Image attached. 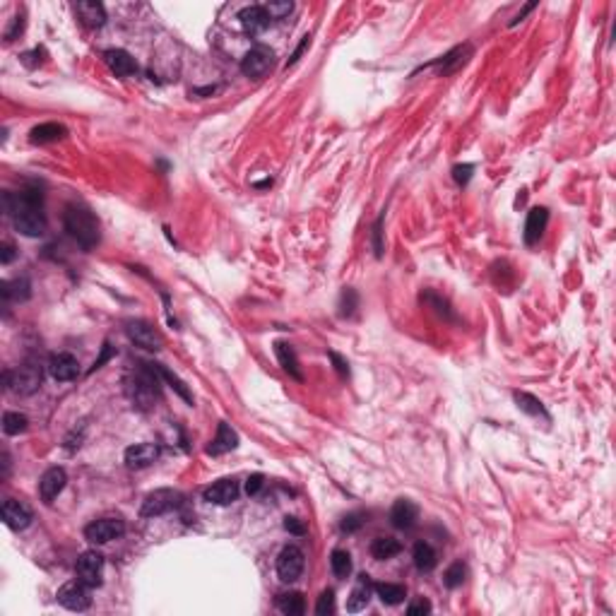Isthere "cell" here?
Masks as SVG:
<instances>
[{
  "label": "cell",
  "instance_id": "1",
  "mask_svg": "<svg viewBox=\"0 0 616 616\" xmlns=\"http://www.w3.org/2000/svg\"><path fill=\"white\" fill-rule=\"evenodd\" d=\"M5 212L13 217L15 229L22 236L36 238L46 231V214H43V193L39 188H25L18 196L5 193Z\"/></svg>",
  "mask_w": 616,
  "mask_h": 616
},
{
  "label": "cell",
  "instance_id": "2",
  "mask_svg": "<svg viewBox=\"0 0 616 616\" xmlns=\"http://www.w3.org/2000/svg\"><path fill=\"white\" fill-rule=\"evenodd\" d=\"M63 226L85 251L97 248L99 241H102V229H99L97 217H94L87 207H82V205H68V207H65Z\"/></svg>",
  "mask_w": 616,
  "mask_h": 616
},
{
  "label": "cell",
  "instance_id": "3",
  "mask_svg": "<svg viewBox=\"0 0 616 616\" xmlns=\"http://www.w3.org/2000/svg\"><path fill=\"white\" fill-rule=\"evenodd\" d=\"M159 371H157V364H140L137 366V371L132 374V378H128L125 383V390L128 395H130L132 404L140 409H149L154 402V397H157V385H159Z\"/></svg>",
  "mask_w": 616,
  "mask_h": 616
},
{
  "label": "cell",
  "instance_id": "4",
  "mask_svg": "<svg viewBox=\"0 0 616 616\" xmlns=\"http://www.w3.org/2000/svg\"><path fill=\"white\" fill-rule=\"evenodd\" d=\"M41 378H43L41 364L34 362V359L20 364L15 371H5V385L18 392V395H34L39 388H41Z\"/></svg>",
  "mask_w": 616,
  "mask_h": 616
},
{
  "label": "cell",
  "instance_id": "5",
  "mask_svg": "<svg viewBox=\"0 0 616 616\" xmlns=\"http://www.w3.org/2000/svg\"><path fill=\"white\" fill-rule=\"evenodd\" d=\"M183 503V496L176 489H157L152 493H147L145 501H142V518H157V515L171 513Z\"/></svg>",
  "mask_w": 616,
  "mask_h": 616
},
{
  "label": "cell",
  "instance_id": "6",
  "mask_svg": "<svg viewBox=\"0 0 616 616\" xmlns=\"http://www.w3.org/2000/svg\"><path fill=\"white\" fill-rule=\"evenodd\" d=\"M303 566H306V556L296 544H287L277 556V575L282 582H294L301 578Z\"/></svg>",
  "mask_w": 616,
  "mask_h": 616
},
{
  "label": "cell",
  "instance_id": "7",
  "mask_svg": "<svg viewBox=\"0 0 616 616\" xmlns=\"http://www.w3.org/2000/svg\"><path fill=\"white\" fill-rule=\"evenodd\" d=\"M128 337L135 347L147 349V352H159L164 347V337L159 335V330H154L152 325L145 320H130L125 327Z\"/></svg>",
  "mask_w": 616,
  "mask_h": 616
},
{
  "label": "cell",
  "instance_id": "8",
  "mask_svg": "<svg viewBox=\"0 0 616 616\" xmlns=\"http://www.w3.org/2000/svg\"><path fill=\"white\" fill-rule=\"evenodd\" d=\"M75 570H77V580H82L87 587H99L102 585V573H104V556L99 552H94V549H90V552L80 554Z\"/></svg>",
  "mask_w": 616,
  "mask_h": 616
},
{
  "label": "cell",
  "instance_id": "9",
  "mask_svg": "<svg viewBox=\"0 0 616 616\" xmlns=\"http://www.w3.org/2000/svg\"><path fill=\"white\" fill-rule=\"evenodd\" d=\"M123 532H125V523L118 518H102L85 527V537L92 544H109L118 540V537H123Z\"/></svg>",
  "mask_w": 616,
  "mask_h": 616
},
{
  "label": "cell",
  "instance_id": "10",
  "mask_svg": "<svg viewBox=\"0 0 616 616\" xmlns=\"http://www.w3.org/2000/svg\"><path fill=\"white\" fill-rule=\"evenodd\" d=\"M90 590L92 587H87L82 580L65 582V585L58 590V602L63 604L65 609H70V612H85V609H90V604H92Z\"/></svg>",
  "mask_w": 616,
  "mask_h": 616
},
{
  "label": "cell",
  "instance_id": "11",
  "mask_svg": "<svg viewBox=\"0 0 616 616\" xmlns=\"http://www.w3.org/2000/svg\"><path fill=\"white\" fill-rule=\"evenodd\" d=\"M272 60H275V53L268 46H253L251 51L243 55L241 73L251 77V80H258V77H263L272 68Z\"/></svg>",
  "mask_w": 616,
  "mask_h": 616
},
{
  "label": "cell",
  "instance_id": "12",
  "mask_svg": "<svg viewBox=\"0 0 616 616\" xmlns=\"http://www.w3.org/2000/svg\"><path fill=\"white\" fill-rule=\"evenodd\" d=\"M65 481H68V474H65L63 467H51L41 474L39 479V493H41L43 503H53V498H58V493L65 489Z\"/></svg>",
  "mask_w": 616,
  "mask_h": 616
},
{
  "label": "cell",
  "instance_id": "13",
  "mask_svg": "<svg viewBox=\"0 0 616 616\" xmlns=\"http://www.w3.org/2000/svg\"><path fill=\"white\" fill-rule=\"evenodd\" d=\"M3 523L10 527V530L20 532L27 530L32 523V510L25 503L15 501V498H5L3 501Z\"/></svg>",
  "mask_w": 616,
  "mask_h": 616
},
{
  "label": "cell",
  "instance_id": "14",
  "mask_svg": "<svg viewBox=\"0 0 616 616\" xmlns=\"http://www.w3.org/2000/svg\"><path fill=\"white\" fill-rule=\"evenodd\" d=\"M419 520V508L414 501L409 498H399L395 501V506L390 508V525L397 527V530H412Z\"/></svg>",
  "mask_w": 616,
  "mask_h": 616
},
{
  "label": "cell",
  "instance_id": "15",
  "mask_svg": "<svg viewBox=\"0 0 616 616\" xmlns=\"http://www.w3.org/2000/svg\"><path fill=\"white\" fill-rule=\"evenodd\" d=\"M48 371H51V376L58 383H68V381L77 378V374H80V364H77V359L73 357V354L60 352V354H53L51 357Z\"/></svg>",
  "mask_w": 616,
  "mask_h": 616
},
{
  "label": "cell",
  "instance_id": "16",
  "mask_svg": "<svg viewBox=\"0 0 616 616\" xmlns=\"http://www.w3.org/2000/svg\"><path fill=\"white\" fill-rule=\"evenodd\" d=\"M238 496V481L236 479H219L212 486L205 489V501L214 506H229Z\"/></svg>",
  "mask_w": 616,
  "mask_h": 616
},
{
  "label": "cell",
  "instance_id": "17",
  "mask_svg": "<svg viewBox=\"0 0 616 616\" xmlns=\"http://www.w3.org/2000/svg\"><path fill=\"white\" fill-rule=\"evenodd\" d=\"M157 458H159V446H154V443H135V446H130L125 451V465L130 470L149 467Z\"/></svg>",
  "mask_w": 616,
  "mask_h": 616
},
{
  "label": "cell",
  "instance_id": "18",
  "mask_svg": "<svg viewBox=\"0 0 616 616\" xmlns=\"http://www.w3.org/2000/svg\"><path fill=\"white\" fill-rule=\"evenodd\" d=\"M104 60H107L111 73L118 75V77H130L137 73L135 58H132L128 51H123V48H109V51L104 53Z\"/></svg>",
  "mask_w": 616,
  "mask_h": 616
},
{
  "label": "cell",
  "instance_id": "19",
  "mask_svg": "<svg viewBox=\"0 0 616 616\" xmlns=\"http://www.w3.org/2000/svg\"><path fill=\"white\" fill-rule=\"evenodd\" d=\"M547 221H549V212L544 207L530 210L527 221H525V243L527 246H535V243L540 241L544 229H547Z\"/></svg>",
  "mask_w": 616,
  "mask_h": 616
},
{
  "label": "cell",
  "instance_id": "20",
  "mask_svg": "<svg viewBox=\"0 0 616 616\" xmlns=\"http://www.w3.org/2000/svg\"><path fill=\"white\" fill-rule=\"evenodd\" d=\"M236 446H238V436H236V431L231 429L229 424H224V421H221L219 429H217V436H214V438H212V443H210V446H207V455H224V453H231V451H236Z\"/></svg>",
  "mask_w": 616,
  "mask_h": 616
},
{
  "label": "cell",
  "instance_id": "21",
  "mask_svg": "<svg viewBox=\"0 0 616 616\" xmlns=\"http://www.w3.org/2000/svg\"><path fill=\"white\" fill-rule=\"evenodd\" d=\"M238 20H241L243 29H246L248 34H258V32H263L265 27L270 25V18H268V13L263 10V5H251V8H243L241 13H238Z\"/></svg>",
  "mask_w": 616,
  "mask_h": 616
},
{
  "label": "cell",
  "instance_id": "22",
  "mask_svg": "<svg viewBox=\"0 0 616 616\" xmlns=\"http://www.w3.org/2000/svg\"><path fill=\"white\" fill-rule=\"evenodd\" d=\"M371 592H374V585H371L369 575H359V582L354 585L352 595L347 597V612L357 614L366 609V604L371 602Z\"/></svg>",
  "mask_w": 616,
  "mask_h": 616
},
{
  "label": "cell",
  "instance_id": "23",
  "mask_svg": "<svg viewBox=\"0 0 616 616\" xmlns=\"http://www.w3.org/2000/svg\"><path fill=\"white\" fill-rule=\"evenodd\" d=\"M470 53H472V46H470V43H465V46H455L453 51H448L446 55H441V58L436 60V63H438V75H451V73H455V70H458L460 65H465V60H467Z\"/></svg>",
  "mask_w": 616,
  "mask_h": 616
},
{
  "label": "cell",
  "instance_id": "24",
  "mask_svg": "<svg viewBox=\"0 0 616 616\" xmlns=\"http://www.w3.org/2000/svg\"><path fill=\"white\" fill-rule=\"evenodd\" d=\"M77 15H80V20L85 22L87 27H102L104 22H107V10H104V5L97 3V0H82V3H77Z\"/></svg>",
  "mask_w": 616,
  "mask_h": 616
},
{
  "label": "cell",
  "instance_id": "25",
  "mask_svg": "<svg viewBox=\"0 0 616 616\" xmlns=\"http://www.w3.org/2000/svg\"><path fill=\"white\" fill-rule=\"evenodd\" d=\"M275 354H277V359H280V366L292 376V378L303 381V374H301V366H299L296 352H294V349L287 345V342H277V345H275Z\"/></svg>",
  "mask_w": 616,
  "mask_h": 616
},
{
  "label": "cell",
  "instance_id": "26",
  "mask_svg": "<svg viewBox=\"0 0 616 616\" xmlns=\"http://www.w3.org/2000/svg\"><path fill=\"white\" fill-rule=\"evenodd\" d=\"M65 125L60 123H41L36 128H32L29 132V140L32 142H39V145H46V142H55L60 140V137H65Z\"/></svg>",
  "mask_w": 616,
  "mask_h": 616
},
{
  "label": "cell",
  "instance_id": "27",
  "mask_svg": "<svg viewBox=\"0 0 616 616\" xmlns=\"http://www.w3.org/2000/svg\"><path fill=\"white\" fill-rule=\"evenodd\" d=\"M414 566L421 570V573H429V570L436 568L438 563V556H436V549L431 547L429 542H417V547H414Z\"/></svg>",
  "mask_w": 616,
  "mask_h": 616
},
{
  "label": "cell",
  "instance_id": "28",
  "mask_svg": "<svg viewBox=\"0 0 616 616\" xmlns=\"http://www.w3.org/2000/svg\"><path fill=\"white\" fill-rule=\"evenodd\" d=\"M277 607L287 616H301L306 612V599H303L301 592H285V595L277 597Z\"/></svg>",
  "mask_w": 616,
  "mask_h": 616
},
{
  "label": "cell",
  "instance_id": "29",
  "mask_svg": "<svg viewBox=\"0 0 616 616\" xmlns=\"http://www.w3.org/2000/svg\"><path fill=\"white\" fill-rule=\"evenodd\" d=\"M32 296V285L27 277H20V280L5 282L3 285V299L5 301H27Z\"/></svg>",
  "mask_w": 616,
  "mask_h": 616
},
{
  "label": "cell",
  "instance_id": "30",
  "mask_svg": "<svg viewBox=\"0 0 616 616\" xmlns=\"http://www.w3.org/2000/svg\"><path fill=\"white\" fill-rule=\"evenodd\" d=\"M374 590L381 597V602L390 604V607L404 602V597H407V590L402 585H395V582H378V585H374Z\"/></svg>",
  "mask_w": 616,
  "mask_h": 616
},
{
  "label": "cell",
  "instance_id": "31",
  "mask_svg": "<svg viewBox=\"0 0 616 616\" xmlns=\"http://www.w3.org/2000/svg\"><path fill=\"white\" fill-rule=\"evenodd\" d=\"M399 552H402V544H399L397 540H392V537H378V540L371 544V554H374V559H378V561L392 559Z\"/></svg>",
  "mask_w": 616,
  "mask_h": 616
},
{
  "label": "cell",
  "instance_id": "32",
  "mask_svg": "<svg viewBox=\"0 0 616 616\" xmlns=\"http://www.w3.org/2000/svg\"><path fill=\"white\" fill-rule=\"evenodd\" d=\"M513 397H515V404H518V407L523 409L525 414H530V417L549 419V414H547V409H544V404L535 395H530V392H515Z\"/></svg>",
  "mask_w": 616,
  "mask_h": 616
},
{
  "label": "cell",
  "instance_id": "33",
  "mask_svg": "<svg viewBox=\"0 0 616 616\" xmlns=\"http://www.w3.org/2000/svg\"><path fill=\"white\" fill-rule=\"evenodd\" d=\"M157 371H159V376H162V378H164V381H166V383H169V385H171V390H176V395L186 399L188 404H193V395H191V390H188V385H186V383H183V381L179 378V376L174 374V371H169V369H166V366H162V364H157Z\"/></svg>",
  "mask_w": 616,
  "mask_h": 616
},
{
  "label": "cell",
  "instance_id": "34",
  "mask_svg": "<svg viewBox=\"0 0 616 616\" xmlns=\"http://www.w3.org/2000/svg\"><path fill=\"white\" fill-rule=\"evenodd\" d=\"M330 568L337 578H349V573H352V556L347 552H342V549H335L330 554Z\"/></svg>",
  "mask_w": 616,
  "mask_h": 616
},
{
  "label": "cell",
  "instance_id": "35",
  "mask_svg": "<svg viewBox=\"0 0 616 616\" xmlns=\"http://www.w3.org/2000/svg\"><path fill=\"white\" fill-rule=\"evenodd\" d=\"M29 426V419L20 412H5L3 414V431L8 436H20L22 431H27Z\"/></svg>",
  "mask_w": 616,
  "mask_h": 616
},
{
  "label": "cell",
  "instance_id": "36",
  "mask_svg": "<svg viewBox=\"0 0 616 616\" xmlns=\"http://www.w3.org/2000/svg\"><path fill=\"white\" fill-rule=\"evenodd\" d=\"M465 575H467V568H465V563L463 561H455L453 566H448L446 575H443V582H446V587L455 590V587H460L465 582Z\"/></svg>",
  "mask_w": 616,
  "mask_h": 616
},
{
  "label": "cell",
  "instance_id": "37",
  "mask_svg": "<svg viewBox=\"0 0 616 616\" xmlns=\"http://www.w3.org/2000/svg\"><path fill=\"white\" fill-rule=\"evenodd\" d=\"M263 10L268 13L270 20H285L287 15H289L292 10H294V5L289 3V0H282V3H268V5H263Z\"/></svg>",
  "mask_w": 616,
  "mask_h": 616
},
{
  "label": "cell",
  "instance_id": "38",
  "mask_svg": "<svg viewBox=\"0 0 616 616\" xmlns=\"http://www.w3.org/2000/svg\"><path fill=\"white\" fill-rule=\"evenodd\" d=\"M335 612V592L332 590H325L323 595L318 597V604H315V614L320 616H327Z\"/></svg>",
  "mask_w": 616,
  "mask_h": 616
},
{
  "label": "cell",
  "instance_id": "39",
  "mask_svg": "<svg viewBox=\"0 0 616 616\" xmlns=\"http://www.w3.org/2000/svg\"><path fill=\"white\" fill-rule=\"evenodd\" d=\"M429 612H431V602H429V599H424V597H417L407 607V614L409 616H424V614H429Z\"/></svg>",
  "mask_w": 616,
  "mask_h": 616
},
{
  "label": "cell",
  "instance_id": "40",
  "mask_svg": "<svg viewBox=\"0 0 616 616\" xmlns=\"http://www.w3.org/2000/svg\"><path fill=\"white\" fill-rule=\"evenodd\" d=\"M362 525H364V513H349L347 518L342 520V532H357Z\"/></svg>",
  "mask_w": 616,
  "mask_h": 616
},
{
  "label": "cell",
  "instance_id": "41",
  "mask_svg": "<svg viewBox=\"0 0 616 616\" xmlns=\"http://www.w3.org/2000/svg\"><path fill=\"white\" fill-rule=\"evenodd\" d=\"M263 484H265L263 474H251L246 481V493L248 496H255V493H260V489H263Z\"/></svg>",
  "mask_w": 616,
  "mask_h": 616
},
{
  "label": "cell",
  "instance_id": "42",
  "mask_svg": "<svg viewBox=\"0 0 616 616\" xmlns=\"http://www.w3.org/2000/svg\"><path fill=\"white\" fill-rule=\"evenodd\" d=\"M472 171H474V166H472V164H463V166H455L453 176H455V181H458V183H467L470 176H472Z\"/></svg>",
  "mask_w": 616,
  "mask_h": 616
},
{
  "label": "cell",
  "instance_id": "43",
  "mask_svg": "<svg viewBox=\"0 0 616 616\" xmlns=\"http://www.w3.org/2000/svg\"><path fill=\"white\" fill-rule=\"evenodd\" d=\"M381 226H383V217L376 221V226H374V251H376V255H383V241H381V236H383V231H381Z\"/></svg>",
  "mask_w": 616,
  "mask_h": 616
},
{
  "label": "cell",
  "instance_id": "44",
  "mask_svg": "<svg viewBox=\"0 0 616 616\" xmlns=\"http://www.w3.org/2000/svg\"><path fill=\"white\" fill-rule=\"evenodd\" d=\"M22 29H25V18H22V15H18V18H15V22H13V27H10V29L5 32V39H8V41H13V39L18 36V32L22 34Z\"/></svg>",
  "mask_w": 616,
  "mask_h": 616
},
{
  "label": "cell",
  "instance_id": "45",
  "mask_svg": "<svg viewBox=\"0 0 616 616\" xmlns=\"http://www.w3.org/2000/svg\"><path fill=\"white\" fill-rule=\"evenodd\" d=\"M285 527L292 532V535H303V532H306V525H303L299 518H287L285 520Z\"/></svg>",
  "mask_w": 616,
  "mask_h": 616
},
{
  "label": "cell",
  "instance_id": "46",
  "mask_svg": "<svg viewBox=\"0 0 616 616\" xmlns=\"http://www.w3.org/2000/svg\"><path fill=\"white\" fill-rule=\"evenodd\" d=\"M13 258H15V246L13 243H3V246H0V263L10 265L13 263Z\"/></svg>",
  "mask_w": 616,
  "mask_h": 616
},
{
  "label": "cell",
  "instance_id": "47",
  "mask_svg": "<svg viewBox=\"0 0 616 616\" xmlns=\"http://www.w3.org/2000/svg\"><path fill=\"white\" fill-rule=\"evenodd\" d=\"M330 359H332V362H335V369H337V374H340V376H349V366H347V362H345V359L340 357V354L330 352Z\"/></svg>",
  "mask_w": 616,
  "mask_h": 616
},
{
  "label": "cell",
  "instance_id": "48",
  "mask_svg": "<svg viewBox=\"0 0 616 616\" xmlns=\"http://www.w3.org/2000/svg\"><path fill=\"white\" fill-rule=\"evenodd\" d=\"M308 41H310V36H303V41L299 43V48H296V51H294V55H292L289 60H287V68H289V65H294V63H296V60H299V55L303 53V48L308 46Z\"/></svg>",
  "mask_w": 616,
  "mask_h": 616
},
{
  "label": "cell",
  "instance_id": "49",
  "mask_svg": "<svg viewBox=\"0 0 616 616\" xmlns=\"http://www.w3.org/2000/svg\"><path fill=\"white\" fill-rule=\"evenodd\" d=\"M535 5H537V3H527V5H525V10H523V13H520V15H518V18H515L513 22H510V27H513V25H518V22H523V20H525V15H527V13H530V10H535Z\"/></svg>",
  "mask_w": 616,
  "mask_h": 616
},
{
  "label": "cell",
  "instance_id": "50",
  "mask_svg": "<svg viewBox=\"0 0 616 616\" xmlns=\"http://www.w3.org/2000/svg\"><path fill=\"white\" fill-rule=\"evenodd\" d=\"M109 357H111V349H109V345H104V354H102V359H97V362H94V369H102V364L107 362Z\"/></svg>",
  "mask_w": 616,
  "mask_h": 616
}]
</instances>
